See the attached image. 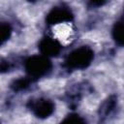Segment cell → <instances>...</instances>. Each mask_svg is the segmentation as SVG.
I'll use <instances>...</instances> for the list:
<instances>
[{
    "label": "cell",
    "instance_id": "obj_1",
    "mask_svg": "<svg viewBox=\"0 0 124 124\" xmlns=\"http://www.w3.org/2000/svg\"><path fill=\"white\" fill-rule=\"evenodd\" d=\"M94 58L93 50L86 46H82L73 50L65 59V67L69 70H81L90 65Z\"/></svg>",
    "mask_w": 124,
    "mask_h": 124
},
{
    "label": "cell",
    "instance_id": "obj_2",
    "mask_svg": "<svg viewBox=\"0 0 124 124\" xmlns=\"http://www.w3.org/2000/svg\"><path fill=\"white\" fill-rule=\"evenodd\" d=\"M24 67L28 77L32 79H36L46 75L51 70V62L43 54L33 55L25 61Z\"/></svg>",
    "mask_w": 124,
    "mask_h": 124
},
{
    "label": "cell",
    "instance_id": "obj_3",
    "mask_svg": "<svg viewBox=\"0 0 124 124\" xmlns=\"http://www.w3.org/2000/svg\"><path fill=\"white\" fill-rule=\"evenodd\" d=\"M73 20V14L68 7H54L46 16V22L49 25L57 26L70 23Z\"/></svg>",
    "mask_w": 124,
    "mask_h": 124
},
{
    "label": "cell",
    "instance_id": "obj_4",
    "mask_svg": "<svg viewBox=\"0 0 124 124\" xmlns=\"http://www.w3.org/2000/svg\"><path fill=\"white\" fill-rule=\"evenodd\" d=\"M28 108L37 117L40 118L48 117L54 111V104L50 100L43 98L30 100L28 103Z\"/></svg>",
    "mask_w": 124,
    "mask_h": 124
},
{
    "label": "cell",
    "instance_id": "obj_5",
    "mask_svg": "<svg viewBox=\"0 0 124 124\" xmlns=\"http://www.w3.org/2000/svg\"><path fill=\"white\" fill-rule=\"evenodd\" d=\"M61 45L58 41H56L54 38L46 37L41 40L39 44V48L43 55L48 57V56H56L61 50Z\"/></svg>",
    "mask_w": 124,
    "mask_h": 124
},
{
    "label": "cell",
    "instance_id": "obj_6",
    "mask_svg": "<svg viewBox=\"0 0 124 124\" xmlns=\"http://www.w3.org/2000/svg\"><path fill=\"white\" fill-rule=\"evenodd\" d=\"M112 36L117 44L124 46V22L115 23L112 29Z\"/></svg>",
    "mask_w": 124,
    "mask_h": 124
},
{
    "label": "cell",
    "instance_id": "obj_7",
    "mask_svg": "<svg viewBox=\"0 0 124 124\" xmlns=\"http://www.w3.org/2000/svg\"><path fill=\"white\" fill-rule=\"evenodd\" d=\"M32 80L33 79L31 78H29V77H27V78H20L15 80L12 83L11 87H12V89L14 91H20V90H23V89L27 88L29 86V84L32 82Z\"/></svg>",
    "mask_w": 124,
    "mask_h": 124
},
{
    "label": "cell",
    "instance_id": "obj_8",
    "mask_svg": "<svg viewBox=\"0 0 124 124\" xmlns=\"http://www.w3.org/2000/svg\"><path fill=\"white\" fill-rule=\"evenodd\" d=\"M11 33H12V28H11L10 24L6 23V22L1 23V25H0V41H1V44H4L10 38Z\"/></svg>",
    "mask_w": 124,
    "mask_h": 124
},
{
    "label": "cell",
    "instance_id": "obj_9",
    "mask_svg": "<svg viewBox=\"0 0 124 124\" xmlns=\"http://www.w3.org/2000/svg\"><path fill=\"white\" fill-rule=\"evenodd\" d=\"M116 105V100L114 97H110L108 98L105 103L104 105L101 107V112L104 114V115H108L115 107Z\"/></svg>",
    "mask_w": 124,
    "mask_h": 124
},
{
    "label": "cell",
    "instance_id": "obj_10",
    "mask_svg": "<svg viewBox=\"0 0 124 124\" xmlns=\"http://www.w3.org/2000/svg\"><path fill=\"white\" fill-rule=\"evenodd\" d=\"M60 124H87V123L79 115H78V114H70Z\"/></svg>",
    "mask_w": 124,
    "mask_h": 124
},
{
    "label": "cell",
    "instance_id": "obj_11",
    "mask_svg": "<svg viewBox=\"0 0 124 124\" xmlns=\"http://www.w3.org/2000/svg\"><path fill=\"white\" fill-rule=\"evenodd\" d=\"M123 20H124V14H123Z\"/></svg>",
    "mask_w": 124,
    "mask_h": 124
}]
</instances>
